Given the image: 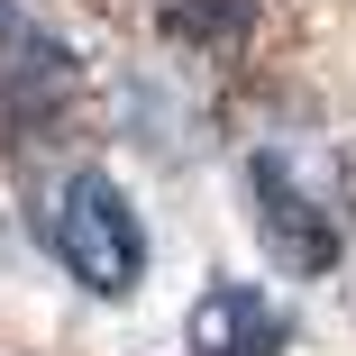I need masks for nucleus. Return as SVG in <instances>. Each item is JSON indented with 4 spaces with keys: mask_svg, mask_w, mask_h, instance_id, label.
Wrapping results in <instances>:
<instances>
[{
    "mask_svg": "<svg viewBox=\"0 0 356 356\" xmlns=\"http://www.w3.org/2000/svg\"><path fill=\"white\" fill-rule=\"evenodd\" d=\"M46 247L64 256V274L92 283V293H137V274H147V220L128 210V192L110 174H64L55 201H46Z\"/></svg>",
    "mask_w": 356,
    "mask_h": 356,
    "instance_id": "f257e3e1",
    "label": "nucleus"
},
{
    "mask_svg": "<svg viewBox=\"0 0 356 356\" xmlns=\"http://www.w3.org/2000/svg\"><path fill=\"white\" fill-rule=\"evenodd\" d=\"M247 201H256V238H265V256L283 265V274H302V283H320V274H338V220L293 183V165L283 156H256L247 165Z\"/></svg>",
    "mask_w": 356,
    "mask_h": 356,
    "instance_id": "f03ea898",
    "label": "nucleus"
},
{
    "mask_svg": "<svg viewBox=\"0 0 356 356\" xmlns=\"http://www.w3.org/2000/svg\"><path fill=\"white\" fill-rule=\"evenodd\" d=\"M74 83H83V55L64 46L46 19H28L19 0H0V101L28 110V119H46Z\"/></svg>",
    "mask_w": 356,
    "mask_h": 356,
    "instance_id": "7ed1b4c3",
    "label": "nucleus"
},
{
    "mask_svg": "<svg viewBox=\"0 0 356 356\" xmlns=\"http://www.w3.org/2000/svg\"><path fill=\"white\" fill-rule=\"evenodd\" d=\"M283 347V311L256 283H210L192 302V356H274Z\"/></svg>",
    "mask_w": 356,
    "mask_h": 356,
    "instance_id": "20e7f679",
    "label": "nucleus"
},
{
    "mask_svg": "<svg viewBox=\"0 0 356 356\" xmlns=\"http://www.w3.org/2000/svg\"><path fill=\"white\" fill-rule=\"evenodd\" d=\"M256 10H265V0H165L156 28H165L174 46L220 55V46H238V37H247V19H256Z\"/></svg>",
    "mask_w": 356,
    "mask_h": 356,
    "instance_id": "39448f33",
    "label": "nucleus"
}]
</instances>
